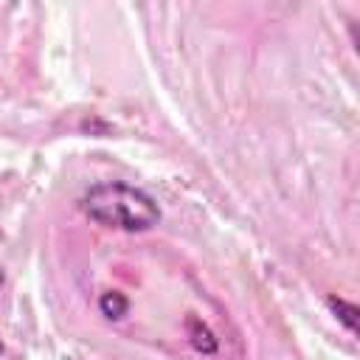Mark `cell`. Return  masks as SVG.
<instances>
[{
	"instance_id": "obj_2",
	"label": "cell",
	"mask_w": 360,
	"mask_h": 360,
	"mask_svg": "<svg viewBox=\"0 0 360 360\" xmlns=\"http://www.w3.org/2000/svg\"><path fill=\"white\" fill-rule=\"evenodd\" d=\"M329 307L335 309V315L340 318V323H343L349 332L357 329V307H354V304H349V301H343V298H329Z\"/></svg>"
},
{
	"instance_id": "obj_1",
	"label": "cell",
	"mask_w": 360,
	"mask_h": 360,
	"mask_svg": "<svg viewBox=\"0 0 360 360\" xmlns=\"http://www.w3.org/2000/svg\"><path fill=\"white\" fill-rule=\"evenodd\" d=\"M82 211L104 228H115V231H149L152 225H158L160 219V208L158 202L127 183H98L93 186L84 197H82Z\"/></svg>"
},
{
	"instance_id": "obj_3",
	"label": "cell",
	"mask_w": 360,
	"mask_h": 360,
	"mask_svg": "<svg viewBox=\"0 0 360 360\" xmlns=\"http://www.w3.org/2000/svg\"><path fill=\"white\" fill-rule=\"evenodd\" d=\"M101 309H104L110 318H118V315L127 309V298H121L118 292H112V298L104 295V298H101Z\"/></svg>"
},
{
	"instance_id": "obj_4",
	"label": "cell",
	"mask_w": 360,
	"mask_h": 360,
	"mask_svg": "<svg viewBox=\"0 0 360 360\" xmlns=\"http://www.w3.org/2000/svg\"><path fill=\"white\" fill-rule=\"evenodd\" d=\"M0 352H3V346H0Z\"/></svg>"
}]
</instances>
